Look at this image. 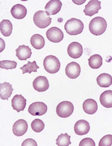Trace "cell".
Returning a JSON list of instances; mask_svg holds the SVG:
<instances>
[{"label": "cell", "mask_w": 112, "mask_h": 146, "mask_svg": "<svg viewBox=\"0 0 112 146\" xmlns=\"http://www.w3.org/2000/svg\"><path fill=\"white\" fill-rule=\"evenodd\" d=\"M107 28L106 20L102 17H96L91 19L89 23V29L91 33L94 35H100L103 34Z\"/></svg>", "instance_id": "cell-1"}, {"label": "cell", "mask_w": 112, "mask_h": 146, "mask_svg": "<svg viewBox=\"0 0 112 146\" xmlns=\"http://www.w3.org/2000/svg\"><path fill=\"white\" fill-rule=\"evenodd\" d=\"M64 29L66 33L70 35H79L83 31L84 24L78 19L71 18L66 22Z\"/></svg>", "instance_id": "cell-2"}, {"label": "cell", "mask_w": 112, "mask_h": 146, "mask_svg": "<svg viewBox=\"0 0 112 146\" xmlns=\"http://www.w3.org/2000/svg\"><path fill=\"white\" fill-rule=\"evenodd\" d=\"M44 68L48 74H54L58 73L60 69V62L58 58L54 56H48L44 59Z\"/></svg>", "instance_id": "cell-3"}, {"label": "cell", "mask_w": 112, "mask_h": 146, "mask_svg": "<svg viewBox=\"0 0 112 146\" xmlns=\"http://www.w3.org/2000/svg\"><path fill=\"white\" fill-rule=\"evenodd\" d=\"M52 19L43 11H38L33 16L34 24L40 29H45L51 23Z\"/></svg>", "instance_id": "cell-4"}, {"label": "cell", "mask_w": 112, "mask_h": 146, "mask_svg": "<svg viewBox=\"0 0 112 146\" xmlns=\"http://www.w3.org/2000/svg\"><path fill=\"white\" fill-rule=\"evenodd\" d=\"M74 111L73 103L69 101H62L58 105L56 108V113L60 118H68L72 114Z\"/></svg>", "instance_id": "cell-5"}, {"label": "cell", "mask_w": 112, "mask_h": 146, "mask_svg": "<svg viewBox=\"0 0 112 146\" xmlns=\"http://www.w3.org/2000/svg\"><path fill=\"white\" fill-rule=\"evenodd\" d=\"M46 38L49 41L54 43L60 42L64 38V33L58 27H51L46 33Z\"/></svg>", "instance_id": "cell-6"}, {"label": "cell", "mask_w": 112, "mask_h": 146, "mask_svg": "<svg viewBox=\"0 0 112 146\" xmlns=\"http://www.w3.org/2000/svg\"><path fill=\"white\" fill-rule=\"evenodd\" d=\"M28 111L32 116H42L46 113L47 106L42 102H35L29 105Z\"/></svg>", "instance_id": "cell-7"}, {"label": "cell", "mask_w": 112, "mask_h": 146, "mask_svg": "<svg viewBox=\"0 0 112 146\" xmlns=\"http://www.w3.org/2000/svg\"><path fill=\"white\" fill-rule=\"evenodd\" d=\"M67 53L69 57L77 59L82 56L83 53V48L82 45L78 42H73L68 46Z\"/></svg>", "instance_id": "cell-8"}, {"label": "cell", "mask_w": 112, "mask_h": 146, "mask_svg": "<svg viewBox=\"0 0 112 146\" xmlns=\"http://www.w3.org/2000/svg\"><path fill=\"white\" fill-rule=\"evenodd\" d=\"M81 68L79 64L75 62L69 63L65 68V74L71 79H76L80 76Z\"/></svg>", "instance_id": "cell-9"}, {"label": "cell", "mask_w": 112, "mask_h": 146, "mask_svg": "<svg viewBox=\"0 0 112 146\" xmlns=\"http://www.w3.org/2000/svg\"><path fill=\"white\" fill-rule=\"evenodd\" d=\"M101 1L98 0H91L86 5L84 13L86 15L91 17L93 15L98 13L99 10L101 9Z\"/></svg>", "instance_id": "cell-10"}, {"label": "cell", "mask_w": 112, "mask_h": 146, "mask_svg": "<svg viewBox=\"0 0 112 146\" xmlns=\"http://www.w3.org/2000/svg\"><path fill=\"white\" fill-rule=\"evenodd\" d=\"M33 87L38 92H45L49 88V83L48 79L45 76H38L33 82Z\"/></svg>", "instance_id": "cell-11"}, {"label": "cell", "mask_w": 112, "mask_h": 146, "mask_svg": "<svg viewBox=\"0 0 112 146\" xmlns=\"http://www.w3.org/2000/svg\"><path fill=\"white\" fill-rule=\"evenodd\" d=\"M28 130V124L24 119H19L13 126V132L16 137H22Z\"/></svg>", "instance_id": "cell-12"}, {"label": "cell", "mask_w": 112, "mask_h": 146, "mask_svg": "<svg viewBox=\"0 0 112 146\" xmlns=\"http://www.w3.org/2000/svg\"><path fill=\"white\" fill-rule=\"evenodd\" d=\"M62 6V4L60 0H51L45 6V12L48 16L54 15L60 11Z\"/></svg>", "instance_id": "cell-13"}, {"label": "cell", "mask_w": 112, "mask_h": 146, "mask_svg": "<svg viewBox=\"0 0 112 146\" xmlns=\"http://www.w3.org/2000/svg\"><path fill=\"white\" fill-rule=\"evenodd\" d=\"M89 130H90V125L85 120H80L75 123L74 132L77 135H85L88 134Z\"/></svg>", "instance_id": "cell-14"}, {"label": "cell", "mask_w": 112, "mask_h": 146, "mask_svg": "<svg viewBox=\"0 0 112 146\" xmlns=\"http://www.w3.org/2000/svg\"><path fill=\"white\" fill-rule=\"evenodd\" d=\"M11 105L13 110L17 112L24 111L27 105V100L22 95L16 94L11 100Z\"/></svg>", "instance_id": "cell-15"}, {"label": "cell", "mask_w": 112, "mask_h": 146, "mask_svg": "<svg viewBox=\"0 0 112 146\" xmlns=\"http://www.w3.org/2000/svg\"><path fill=\"white\" fill-rule=\"evenodd\" d=\"M11 15L14 18L22 19L26 17L27 14V9L22 4H16L11 10Z\"/></svg>", "instance_id": "cell-16"}, {"label": "cell", "mask_w": 112, "mask_h": 146, "mask_svg": "<svg viewBox=\"0 0 112 146\" xmlns=\"http://www.w3.org/2000/svg\"><path fill=\"white\" fill-rule=\"evenodd\" d=\"M82 108L84 112L87 114H94L98 110V104L93 99H87L82 104Z\"/></svg>", "instance_id": "cell-17"}, {"label": "cell", "mask_w": 112, "mask_h": 146, "mask_svg": "<svg viewBox=\"0 0 112 146\" xmlns=\"http://www.w3.org/2000/svg\"><path fill=\"white\" fill-rule=\"evenodd\" d=\"M16 56L20 60H27L31 57L32 51L30 47L25 45H21L16 49Z\"/></svg>", "instance_id": "cell-18"}, {"label": "cell", "mask_w": 112, "mask_h": 146, "mask_svg": "<svg viewBox=\"0 0 112 146\" xmlns=\"http://www.w3.org/2000/svg\"><path fill=\"white\" fill-rule=\"evenodd\" d=\"M13 92L12 85L9 82H4L0 84V97L1 100H8Z\"/></svg>", "instance_id": "cell-19"}, {"label": "cell", "mask_w": 112, "mask_h": 146, "mask_svg": "<svg viewBox=\"0 0 112 146\" xmlns=\"http://www.w3.org/2000/svg\"><path fill=\"white\" fill-rule=\"evenodd\" d=\"M100 102L106 108H112V91L107 90L103 92L100 96Z\"/></svg>", "instance_id": "cell-20"}, {"label": "cell", "mask_w": 112, "mask_h": 146, "mask_svg": "<svg viewBox=\"0 0 112 146\" xmlns=\"http://www.w3.org/2000/svg\"><path fill=\"white\" fill-rule=\"evenodd\" d=\"M97 83L100 87H109L112 85V77L111 75L109 74H100L98 76L96 79Z\"/></svg>", "instance_id": "cell-21"}, {"label": "cell", "mask_w": 112, "mask_h": 146, "mask_svg": "<svg viewBox=\"0 0 112 146\" xmlns=\"http://www.w3.org/2000/svg\"><path fill=\"white\" fill-rule=\"evenodd\" d=\"M1 33L5 37H9L13 31V24L9 19H3L0 24Z\"/></svg>", "instance_id": "cell-22"}, {"label": "cell", "mask_w": 112, "mask_h": 146, "mask_svg": "<svg viewBox=\"0 0 112 146\" xmlns=\"http://www.w3.org/2000/svg\"><path fill=\"white\" fill-rule=\"evenodd\" d=\"M30 44L35 49H41L45 45L44 38L40 34H35L30 38Z\"/></svg>", "instance_id": "cell-23"}, {"label": "cell", "mask_w": 112, "mask_h": 146, "mask_svg": "<svg viewBox=\"0 0 112 146\" xmlns=\"http://www.w3.org/2000/svg\"><path fill=\"white\" fill-rule=\"evenodd\" d=\"M89 65L91 69H99L103 65V58L98 54L93 55L89 58Z\"/></svg>", "instance_id": "cell-24"}, {"label": "cell", "mask_w": 112, "mask_h": 146, "mask_svg": "<svg viewBox=\"0 0 112 146\" xmlns=\"http://www.w3.org/2000/svg\"><path fill=\"white\" fill-rule=\"evenodd\" d=\"M39 66L37 65V62L35 61L32 62H28L27 64H24V66H22L20 68L21 70L22 71V74H31L32 72H37V69H39Z\"/></svg>", "instance_id": "cell-25"}, {"label": "cell", "mask_w": 112, "mask_h": 146, "mask_svg": "<svg viewBox=\"0 0 112 146\" xmlns=\"http://www.w3.org/2000/svg\"><path fill=\"white\" fill-rule=\"evenodd\" d=\"M71 137L68 134H61L56 139V145L59 146H67L71 144Z\"/></svg>", "instance_id": "cell-26"}, {"label": "cell", "mask_w": 112, "mask_h": 146, "mask_svg": "<svg viewBox=\"0 0 112 146\" xmlns=\"http://www.w3.org/2000/svg\"><path fill=\"white\" fill-rule=\"evenodd\" d=\"M45 127V125L43 121L42 120L37 119L33 120V122L31 123V128L35 132H41L42 130L44 129V128Z\"/></svg>", "instance_id": "cell-27"}, {"label": "cell", "mask_w": 112, "mask_h": 146, "mask_svg": "<svg viewBox=\"0 0 112 146\" xmlns=\"http://www.w3.org/2000/svg\"><path fill=\"white\" fill-rule=\"evenodd\" d=\"M17 64L16 62L11 60H1L0 61V68L4 69H15Z\"/></svg>", "instance_id": "cell-28"}, {"label": "cell", "mask_w": 112, "mask_h": 146, "mask_svg": "<svg viewBox=\"0 0 112 146\" xmlns=\"http://www.w3.org/2000/svg\"><path fill=\"white\" fill-rule=\"evenodd\" d=\"M112 145V135L107 134L100 139L99 142L100 146H111Z\"/></svg>", "instance_id": "cell-29"}, {"label": "cell", "mask_w": 112, "mask_h": 146, "mask_svg": "<svg viewBox=\"0 0 112 146\" xmlns=\"http://www.w3.org/2000/svg\"><path fill=\"white\" fill-rule=\"evenodd\" d=\"M80 146H95V143L94 141L91 138H85L82 139L79 144Z\"/></svg>", "instance_id": "cell-30"}, {"label": "cell", "mask_w": 112, "mask_h": 146, "mask_svg": "<svg viewBox=\"0 0 112 146\" xmlns=\"http://www.w3.org/2000/svg\"><path fill=\"white\" fill-rule=\"evenodd\" d=\"M22 146H27V145H33V146H37V144L35 140L33 139H26L22 143Z\"/></svg>", "instance_id": "cell-31"}]
</instances>
